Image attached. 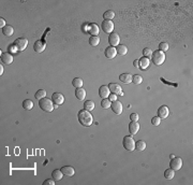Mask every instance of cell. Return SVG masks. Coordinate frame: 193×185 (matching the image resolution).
<instances>
[{
	"mask_svg": "<svg viewBox=\"0 0 193 185\" xmlns=\"http://www.w3.org/2000/svg\"><path fill=\"white\" fill-rule=\"evenodd\" d=\"M164 177L165 179H167V180H172V179H174V177H175V171L173 170V169H166L164 172Z\"/></svg>",
	"mask_w": 193,
	"mask_h": 185,
	"instance_id": "30",
	"label": "cell"
},
{
	"mask_svg": "<svg viewBox=\"0 0 193 185\" xmlns=\"http://www.w3.org/2000/svg\"><path fill=\"white\" fill-rule=\"evenodd\" d=\"M109 101H116L117 100V95H115V94H111L109 96Z\"/></svg>",
	"mask_w": 193,
	"mask_h": 185,
	"instance_id": "42",
	"label": "cell"
},
{
	"mask_svg": "<svg viewBox=\"0 0 193 185\" xmlns=\"http://www.w3.org/2000/svg\"><path fill=\"white\" fill-rule=\"evenodd\" d=\"M23 108H24L25 110H31L32 108H33V102H32L30 99H26L23 101Z\"/></svg>",
	"mask_w": 193,
	"mask_h": 185,
	"instance_id": "28",
	"label": "cell"
},
{
	"mask_svg": "<svg viewBox=\"0 0 193 185\" xmlns=\"http://www.w3.org/2000/svg\"><path fill=\"white\" fill-rule=\"evenodd\" d=\"M39 106L41 108V110L45 111V112H52L54 111V102L52 99H48V98H43L39 101Z\"/></svg>",
	"mask_w": 193,
	"mask_h": 185,
	"instance_id": "2",
	"label": "cell"
},
{
	"mask_svg": "<svg viewBox=\"0 0 193 185\" xmlns=\"http://www.w3.org/2000/svg\"><path fill=\"white\" fill-rule=\"evenodd\" d=\"M111 104H112V101H109V99H107V98L102 99L101 107L103 108V109H109V108H111Z\"/></svg>",
	"mask_w": 193,
	"mask_h": 185,
	"instance_id": "35",
	"label": "cell"
},
{
	"mask_svg": "<svg viewBox=\"0 0 193 185\" xmlns=\"http://www.w3.org/2000/svg\"><path fill=\"white\" fill-rule=\"evenodd\" d=\"M109 42L111 44V46H117L119 45V42H120V38L119 36L115 33V32H112V33H109Z\"/></svg>",
	"mask_w": 193,
	"mask_h": 185,
	"instance_id": "11",
	"label": "cell"
},
{
	"mask_svg": "<svg viewBox=\"0 0 193 185\" xmlns=\"http://www.w3.org/2000/svg\"><path fill=\"white\" fill-rule=\"evenodd\" d=\"M35 97L38 100H41V99H43V98H45L46 97V90H44V89H39L38 92H35Z\"/></svg>",
	"mask_w": 193,
	"mask_h": 185,
	"instance_id": "33",
	"label": "cell"
},
{
	"mask_svg": "<svg viewBox=\"0 0 193 185\" xmlns=\"http://www.w3.org/2000/svg\"><path fill=\"white\" fill-rule=\"evenodd\" d=\"M61 171H62V173L64 175H67V177H72V175L75 173V170H74L73 167H71V166H64V167L61 168Z\"/></svg>",
	"mask_w": 193,
	"mask_h": 185,
	"instance_id": "19",
	"label": "cell"
},
{
	"mask_svg": "<svg viewBox=\"0 0 193 185\" xmlns=\"http://www.w3.org/2000/svg\"><path fill=\"white\" fill-rule=\"evenodd\" d=\"M146 149V142L143 141V140H138L137 142H135V150L138 151V152H142Z\"/></svg>",
	"mask_w": 193,
	"mask_h": 185,
	"instance_id": "26",
	"label": "cell"
},
{
	"mask_svg": "<svg viewBox=\"0 0 193 185\" xmlns=\"http://www.w3.org/2000/svg\"><path fill=\"white\" fill-rule=\"evenodd\" d=\"M109 95H111V90H109V86H105V85L100 86V88H99V96L101 97L102 99L109 98Z\"/></svg>",
	"mask_w": 193,
	"mask_h": 185,
	"instance_id": "14",
	"label": "cell"
},
{
	"mask_svg": "<svg viewBox=\"0 0 193 185\" xmlns=\"http://www.w3.org/2000/svg\"><path fill=\"white\" fill-rule=\"evenodd\" d=\"M169 167L174 171L180 170L181 167H183V159L179 158V157H174V158H172V160L169 161Z\"/></svg>",
	"mask_w": 193,
	"mask_h": 185,
	"instance_id": "5",
	"label": "cell"
},
{
	"mask_svg": "<svg viewBox=\"0 0 193 185\" xmlns=\"http://www.w3.org/2000/svg\"><path fill=\"white\" fill-rule=\"evenodd\" d=\"M2 33H3L4 36L7 37H11L13 33H14V29H13V27L12 26H6V27H3L2 28Z\"/></svg>",
	"mask_w": 193,
	"mask_h": 185,
	"instance_id": "25",
	"label": "cell"
},
{
	"mask_svg": "<svg viewBox=\"0 0 193 185\" xmlns=\"http://www.w3.org/2000/svg\"><path fill=\"white\" fill-rule=\"evenodd\" d=\"M116 51H117L118 55L123 56V55H126L128 53V47L126 45H123V44H119V45H117V47H116Z\"/></svg>",
	"mask_w": 193,
	"mask_h": 185,
	"instance_id": "23",
	"label": "cell"
},
{
	"mask_svg": "<svg viewBox=\"0 0 193 185\" xmlns=\"http://www.w3.org/2000/svg\"><path fill=\"white\" fill-rule=\"evenodd\" d=\"M84 109L87 111H92L95 109V102L91 101V100H87V101H85L84 102Z\"/></svg>",
	"mask_w": 193,
	"mask_h": 185,
	"instance_id": "27",
	"label": "cell"
},
{
	"mask_svg": "<svg viewBox=\"0 0 193 185\" xmlns=\"http://www.w3.org/2000/svg\"><path fill=\"white\" fill-rule=\"evenodd\" d=\"M140 124L137 123V122H131L130 124H129V131H130L131 136H134L136 135L138 130H140Z\"/></svg>",
	"mask_w": 193,
	"mask_h": 185,
	"instance_id": "16",
	"label": "cell"
},
{
	"mask_svg": "<svg viewBox=\"0 0 193 185\" xmlns=\"http://www.w3.org/2000/svg\"><path fill=\"white\" fill-rule=\"evenodd\" d=\"M169 110L166 106H162V107L159 108L158 116L161 118V120H165V118H169Z\"/></svg>",
	"mask_w": 193,
	"mask_h": 185,
	"instance_id": "12",
	"label": "cell"
},
{
	"mask_svg": "<svg viewBox=\"0 0 193 185\" xmlns=\"http://www.w3.org/2000/svg\"><path fill=\"white\" fill-rule=\"evenodd\" d=\"M148 67H149V58L143 56L138 61V68L143 69V70H146Z\"/></svg>",
	"mask_w": 193,
	"mask_h": 185,
	"instance_id": "18",
	"label": "cell"
},
{
	"mask_svg": "<svg viewBox=\"0 0 193 185\" xmlns=\"http://www.w3.org/2000/svg\"><path fill=\"white\" fill-rule=\"evenodd\" d=\"M122 144L123 147L129 152H132L135 150V141L133 140L132 136H126L122 140Z\"/></svg>",
	"mask_w": 193,
	"mask_h": 185,
	"instance_id": "4",
	"label": "cell"
},
{
	"mask_svg": "<svg viewBox=\"0 0 193 185\" xmlns=\"http://www.w3.org/2000/svg\"><path fill=\"white\" fill-rule=\"evenodd\" d=\"M1 61L4 65H11L13 61V56L11 53H3L1 54Z\"/></svg>",
	"mask_w": 193,
	"mask_h": 185,
	"instance_id": "17",
	"label": "cell"
},
{
	"mask_svg": "<svg viewBox=\"0 0 193 185\" xmlns=\"http://www.w3.org/2000/svg\"><path fill=\"white\" fill-rule=\"evenodd\" d=\"M138 114L137 113H132L130 115V120H131V122H137L138 121Z\"/></svg>",
	"mask_w": 193,
	"mask_h": 185,
	"instance_id": "39",
	"label": "cell"
},
{
	"mask_svg": "<svg viewBox=\"0 0 193 185\" xmlns=\"http://www.w3.org/2000/svg\"><path fill=\"white\" fill-rule=\"evenodd\" d=\"M28 43L29 41L26 38H18L14 41V45L16 46V49L18 51H24L28 46Z\"/></svg>",
	"mask_w": 193,
	"mask_h": 185,
	"instance_id": "6",
	"label": "cell"
},
{
	"mask_svg": "<svg viewBox=\"0 0 193 185\" xmlns=\"http://www.w3.org/2000/svg\"><path fill=\"white\" fill-rule=\"evenodd\" d=\"M109 88L111 90L112 94H115V95H119V96H122L123 95V90L121 88V86L116 84V83H111L109 85Z\"/></svg>",
	"mask_w": 193,
	"mask_h": 185,
	"instance_id": "8",
	"label": "cell"
},
{
	"mask_svg": "<svg viewBox=\"0 0 193 185\" xmlns=\"http://www.w3.org/2000/svg\"><path fill=\"white\" fill-rule=\"evenodd\" d=\"M62 171H61V169H55V170L53 171V173H52V177H53V179L55 180V181H60L61 179H62Z\"/></svg>",
	"mask_w": 193,
	"mask_h": 185,
	"instance_id": "24",
	"label": "cell"
},
{
	"mask_svg": "<svg viewBox=\"0 0 193 185\" xmlns=\"http://www.w3.org/2000/svg\"><path fill=\"white\" fill-rule=\"evenodd\" d=\"M88 33H90L91 36H98L99 35V27L97 24H90L88 27Z\"/></svg>",
	"mask_w": 193,
	"mask_h": 185,
	"instance_id": "22",
	"label": "cell"
},
{
	"mask_svg": "<svg viewBox=\"0 0 193 185\" xmlns=\"http://www.w3.org/2000/svg\"><path fill=\"white\" fill-rule=\"evenodd\" d=\"M111 108H112L113 112L117 115H119V114L122 113V104L120 101L118 100H116V101H113L112 104H111Z\"/></svg>",
	"mask_w": 193,
	"mask_h": 185,
	"instance_id": "10",
	"label": "cell"
},
{
	"mask_svg": "<svg viewBox=\"0 0 193 185\" xmlns=\"http://www.w3.org/2000/svg\"><path fill=\"white\" fill-rule=\"evenodd\" d=\"M133 66L135 68H138V61H133Z\"/></svg>",
	"mask_w": 193,
	"mask_h": 185,
	"instance_id": "45",
	"label": "cell"
},
{
	"mask_svg": "<svg viewBox=\"0 0 193 185\" xmlns=\"http://www.w3.org/2000/svg\"><path fill=\"white\" fill-rule=\"evenodd\" d=\"M105 57L106 58H109V59H114L117 55V51H116V47L114 46H109V47H106L105 49Z\"/></svg>",
	"mask_w": 193,
	"mask_h": 185,
	"instance_id": "15",
	"label": "cell"
},
{
	"mask_svg": "<svg viewBox=\"0 0 193 185\" xmlns=\"http://www.w3.org/2000/svg\"><path fill=\"white\" fill-rule=\"evenodd\" d=\"M75 97H76L78 100H84L85 97H86V90H85L83 87L76 88L75 89Z\"/></svg>",
	"mask_w": 193,
	"mask_h": 185,
	"instance_id": "21",
	"label": "cell"
},
{
	"mask_svg": "<svg viewBox=\"0 0 193 185\" xmlns=\"http://www.w3.org/2000/svg\"><path fill=\"white\" fill-rule=\"evenodd\" d=\"M169 50V43L166 42H161L159 44V51H161V52H166V51Z\"/></svg>",
	"mask_w": 193,
	"mask_h": 185,
	"instance_id": "36",
	"label": "cell"
},
{
	"mask_svg": "<svg viewBox=\"0 0 193 185\" xmlns=\"http://www.w3.org/2000/svg\"><path fill=\"white\" fill-rule=\"evenodd\" d=\"M132 82H133L134 84H136V85H140V83L143 82V78L138 74H134L133 77H132Z\"/></svg>",
	"mask_w": 193,
	"mask_h": 185,
	"instance_id": "34",
	"label": "cell"
},
{
	"mask_svg": "<svg viewBox=\"0 0 193 185\" xmlns=\"http://www.w3.org/2000/svg\"><path fill=\"white\" fill-rule=\"evenodd\" d=\"M100 43V38L98 36H91L89 38V44L91 46H97Z\"/></svg>",
	"mask_w": 193,
	"mask_h": 185,
	"instance_id": "31",
	"label": "cell"
},
{
	"mask_svg": "<svg viewBox=\"0 0 193 185\" xmlns=\"http://www.w3.org/2000/svg\"><path fill=\"white\" fill-rule=\"evenodd\" d=\"M114 16H115V13H114V11H105L104 12V14H103V17H104V19H106V21H112V18H114Z\"/></svg>",
	"mask_w": 193,
	"mask_h": 185,
	"instance_id": "32",
	"label": "cell"
},
{
	"mask_svg": "<svg viewBox=\"0 0 193 185\" xmlns=\"http://www.w3.org/2000/svg\"><path fill=\"white\" fill-rule=\"evenodd\" d=\"M2 73H3V66L1 64L0 65V75H2Z\"/></svg>",
	"mask_w": 193,
	"mask_h": 185,
	"instance_id": "44",
	"label": "cell"
},
{
	"mask_svg": "<svg viewBox=\"0 0 193 185\" xmlns=\"http://www.w3.org/2000/svg\"><path fill=\"white\" fill-rule=\"evenodd\" d=\"M6 26H7V25H6V21H4L3 18L1 17V18H0V27H1V29H2L3 27H6Z\"/></svg>",
	"mask_w": 193,
	"mask_h": 185,
	"instance_id": "43",
	"label": "cell"
},
{
	"mask_svg": "<svg viewBox=\"0 0 193 185\" xmlns=\"http://www.w3.org/2000/svg\"><path fill=\"white\" fill-rule=\"evenodd\" d=\"M9 51H10V52H12V53H16V52H17V49H16V46L14 45V44H13V45H10L9 46Z\"/></svg>",
	"mask_w": 193,
	"mask_h": 185,
	"instance_id": "41",
	"label": "cell"
},
{
	"mask_svg": "<svg viewBox=\"0 0 193 185\" xmlns=\"http://www.w3.org/2000/svg\"><path fill=\"white\" fill-rule=\"evenodd\" d=\"M55 184V180L52 179V180H46V181L43 182V185H54Z\"/></svg>",
	"mask_w": 193,
	"mask_h": 185,
	"instance_id": "40",
	"label": "cell"
},
{
	"mask_svg": "<svg viewBox=\"0 0 193 185\" xmlns=\"http://www.w3.org/2000/svg\"><path fill=\"white\" fill-rule=\"evenodd\" d=\"M165 54L163 53V52H161V51H156V52H154L152 53V55H151V61H152V63H154V65H157V66H160V65H162L163 63L165 61Z\"/></svg>",
	"mask_w": 193,
	"mask_h": 185,
	"instance_id": "3",
	"label": "cell"
},
{
	"mask_svg": "<svg viewBox=\"0 0 193 185\" xmlns=\"http://www.w3.org/2000/svg\"><path fill=\"white\" fill-rule=\"evenodd\" d=\"M72 85L75 87V88H80V87H83V80L81 78H74L72 80Z\"/></svg>",
	"mask_w": 193,
	"mask_h": 185,
	"instance_id": "29",
	"label": "cell"
},
{
	"mask_svg": "<svg viewBox=\"0 0 193 185\" xmlns=\"http://www.w3.org/2000/svg\"><path fill=\"white\" fill-rule=\"evenodd\" d=\"M132 77L133 75L130 74V73H122V74L119 75V80L125 84H129L132 81Z\"/></svg>",
	"mask_w": 193,
	"mask_h": 185,
	"instance_id": "20",
	"label": "cell"
},
{
	"mask_svg": "<svg viewBox=\"0 0 193 185\" xmlns=\"http://www.w3.org/2000/svg\"><path fill=\"white\" fill-rule=\"evenodd\" d=\"M78 122L82 126L89 127L92 124L93 118H92V115L90 114V112L84 109V110H81L78 112Z\"/></svg>",
	"mask_w": 193,
	"mask_h": 185,
	"instance_id": "1",
	"label": "cell"
},
{
	"mask_svg": "<svg viewBox=\"0 0 193 185\" xmlns=\"http://www.w3.org/2000/svg\"><path fill=\"white\" fill-rule=\"evenodd\" d=\"M161 123V118H159V116H154V118H151V124L154 125V126H159Z\"/></svg>",
	"mask_w": 193,
	"mask_h": 185,
	"instance_id": "38",
	"label": "cell"
},
{
	"mask_svg": "<svg viewBox=\"0 0 193 185\" xmlns=\"http://www.w3.org/2000/svg\"><path fill=\"white\" fill-rule=\"evenodd\" d=\"M52 100H53V102L56 106H60V104H62L64 102V97L60 92H54L53 96H52Z\"/></svg>",
	"mask_w": 193,
	"mask_h": 185,
	"instance_id": "13",
	"label": "cell"
},
{
	"mask_svg": "<svg viewBox=\"0 0 193 185\" xmlns=\"http://www.w3.org/2000/svg\"><path fill=\"white\" fill-rule=\"evenodd\" d=\"M143 55H144V57L151 58V55H152V51H151L150 49H148V47H145L144 50H143Z\"/></svg>",
	"mask_w": 193,
	"mask_h": 185,
	"instance_id": "37",
	"label": "cell"
},
{
	"mask_svg": "<svg viewBox=\"0 0 193 185\" xmlns=\"http://www.w3.org/2000/svg\"><path fill=\"white\" fill-rule=\"evenodd\" d=\"M45 46H46V42L43 41V40H38L35 41V44H33V50L37 53H42L43 51L45 50Z\"/></svg>",
	"mask_w": 193,
	"mask_h": 185,
	"instance_id": "9",
	"label": "cell"
},
{
	"mask_svg": "<svg viewBox=\"0 0 193 185\" xmlns=\"http://www.w3.org/2000/svg\"><path fill=\"white\" fill-rule=\"evenodd\" d=\"M102 30L105 32V33H112L114 31V23L112 21H106L104 19L102 23Z\"/></svg>",
	"mask_w": 193,
	"mask_h": 185,
	"instance_id": "7",
	"label": "cell"
}]
</instances>
